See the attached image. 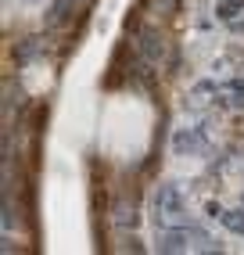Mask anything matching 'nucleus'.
Segmentation results:
<instances>
[{
    "label": "nucleus",
    "mask_w": 244,
    "mask_h": 255,
    "mask_svg": "<svg viewBox=\"0 0 244 255\" xmlns=\"http://www.w3.org/2000/svg\"><path fill=\"white\" fill-rule=\"evenodd\" d=\"M154 205H158L162 212H176V209H180V194H176V187H172V183H162V187H158V194H154Z\"/></svg>",
    "instance_id": "1"
}]
</instances>
